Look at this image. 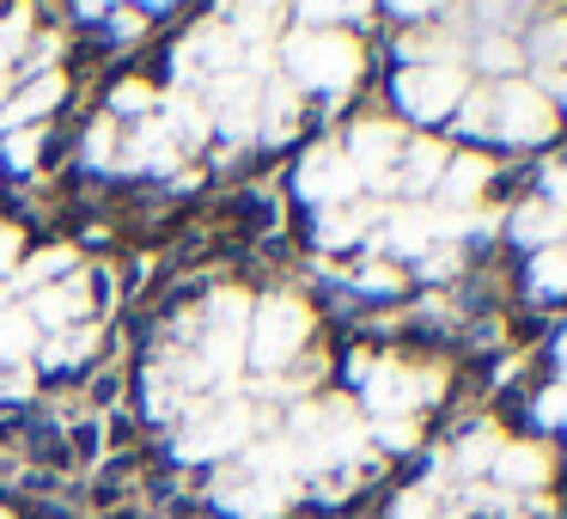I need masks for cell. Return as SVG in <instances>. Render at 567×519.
<instances>
[{"mask_svg": "<svg viewBox=\"0 0 567 519\" xmlns=\"http://www.w3.org/2000/svg\"><path fill=\"white\" fill-rule=\"evenodd\" d=\"M275 62H281V80H293L299 92H348L367 68V50L354 31H281Z\"/></svg>", "mask_w": 567, "mask_h": 519, "instance_id": "6da1fadb", "label": "cell"}, {"mask_svg": "<svg viewBox=\"0 0 567 519\" xmlns=\"http://www.w3.org/2000/svg\"><path fill=\"white\" fill-rule=\"evenodd\" d=\"M311 343V306L299 294H262L250 312V336H245V367L257 373H287Z\"/></svg>", "mask_w": 567, "mask_h": 519, "instance_id": "7a4b0ae2", "label": "cell"}, {"mask_svg": "<svg viewBox=\"0 0 567 519\" xmlns=\"http://www.w3.org/2000/svg\"><path fill=\"white\" fill-rule=\"evenodd\" d=\"M99 294H104L99 269H86V263H80L68 282L43 287V294L19 299V306L31 312V324H38L43 336H55V330H74V324H92V318H99Z\"/></svg>", "mask_w": 567, "mask_h": 519, "instance_id": "3957f363", "label": "cell"}, {"mask_svg": "<svg viewBox=\"0 0 567 519\" xmlns=\"http://www.w3.org/2000/svg\"><path fill=\"white\" fill-rule=\"evenodd\" d=\"M470 92V74L464 68H445V62H421V68H403L396 74V104H403L415 123H440L464 104Z\"/></svg>", "mask_w": 567, "mask_h": 519, "instance_id": "277c9868", "label": "cell"}, {"mask_svg": "<svg viewBox=\"0 0 567 519\" xmlns=\"http://www.w3.org/2000/svg\"><path fill=\"white\" fill-rule=\"evenodd\" d=\"M403 147H409V135H403L396 123H384V116L354 123V129H348V141H342V153H348V165H354L360 190H391Z\"/></svg>", "mask_w": 567, "mask_h": 519, "instance_id": "5b68a950", "label": "cell"}, {"mask_svg": "<svg viewBox=\"0 0 567 519\" xmlns=\"http://www.w3.org/2000/svg\"><path fill=\"white\" fill-rule=\"evenodd\" d=\"M293 190H299V202H311V214L342 208V202H360V177H354V165H348V153L336 147V141H318V147L299 160Z\"/></svg>", "mask_w": 567, "mask_h": 519, "instance_id": "8992f818", "label": "cell"}, {"mask_svg": "<svg viewBox=\"0 0 567 519\" xmlns=\"http://www.w3.org/2000/svg\"><path fill=\"white\" fill-rule=\"evenodd\" d=\"M494 135H506V141H549L555 135V99L543 86H525V80L494 86Z\"/></svg>", "mask_w": 567, "mask_h": 519, "instance_id": "52a82bcc", "label": "cell"}, {"mask_svg": "<svg viewBox=\"0 0 567 519\" xmlns=\"http://www.w3.org/2000/svg\"><path fill=\"white\" fill-rule=\"evenodd\" d=\"M68 92H74V80H68V68H55V74H25V80L13 86V99H7V111H0V135H13V129H38V123H50V116L68 104Z\"/></svg>", "mask_w": 567, "mask_h": 519, "instance_id": "ba28073f", "label": "cell"}, {"mask_svg": "<svg viewBox=\"0 0 567 519\" xmlns=\"http://www.w3.org/2000/svg\"><path fill=\"white\" fill-rule=\"evenodd\" d=\"M299 123H306V92L293 80L269 74L262 80V104H257V141L262 147H287L299 135Z\"/></svg>", "mask_w": 567, "mask_h": 519, "instance_id": "9c48e42d", "label": "cell"}, {"mask_svg": "<svg viewBox=\"0 0 567 519\" xmlns=\"http://www.w3.org/2000/svg\"><path fill=\"white\" fill-rule=\"evenodd\" d=\"M159 123L172 129L177 153H184L189 165H196L202 153L214 147V116H208V104H202V92H165V104H159Z\"/></svg>", "mask_w": 567, "mask_h": 519, "instance_id": "30bf717a", "label": "cell"}, {"mask_svg": "<svg viewBox=\"0 0 567 519\" xmlns=\"http://www.w3.org/2000/svg\"><path fill=\"white\" fill-rule=\"evenodd\" d=\"M384 221L379 202H342V208H318L311 214V245L318 251H354L360 238H372V226Z\"/></svg>", "mask_w": 567, "mask_h": 519, "instance_id": "8fae6325", "label": "cell"}, {"mask_svg": "<svg viewBox=\"0 0 567 519\" xmlns=\"http://www.w3.org/2000/svg\"><path fill=\"white\" fill-rule=\"evenodd\" d=\"M99 348H104V324L92 318V324H74V330L43 336L31 367H38V379H43V373H80V367H92V360H99Z\"/></svg>", "mask_w": 567, "mask_h": 519, "instance_id": "7c38bea8", "label": "cell"}, {"mask_svg": "<svg viewBox=\"0 0 567 519\" xmlns=\"http://www.w3.org/2000/svg\"><path fill=\"white\" fill-rule=\"evenodd\" d=\"M74 269H80V245H68V238H55V245H43V251H25V263H19L13 275H7V294L31 299V294H43V287L68 282Z\"/></svg>", "mask_w": 567, "mask_h": 519, "instance_id": "4fadbf2b", "label": "cell"}, {"mask_svg": "<svg viewBox=\"0 0 567 519\" xmlns=\"http://www.w3.org/2000/svg\"><path fill=\"white\" fill-rule=\"evenodd\" d=\"M384 233H379V251L384 263L396 257H427L433 251V208H384Z\"/></svg>", "mask_w": 567, "mask_h": 519, "instance_id": "5bb4252c", "label": "cell"}, {"mask_svg": "<svg viewBox=\"0 0 567 519\" xmlns=\"http://www.w3.org/2000/svg\"><path fill=\"white\" fill-rule=\"evenodd\" d=\"M445 165H452V153H445L433 135H421V141H409V147H403L391 190H409V196H433V190H440V177H445Z\"/></svg>", "mask_w": 567, "mask_h": 519, "instance_id": "9a60e30c", "label": "cell"}, {"mask_svg": "<svg viewBox=\"0 0 567 519\" xmlns=\"http://www.w3.org/2000/svg\"><path fill=\"white\" fill-rule=\"evenodd\" d=\"M159 104H165V86L153 74H123V80H111V92H104V116L123 123V129L159 116Z\"/></svg>", "mask_w": 567, "mask_h": 519, "instance_id": "2e32d148", "label": "cell"}, {"mask_svg": "<svg viewBox=\"0 0 567 519\" xmlns=\"http://www.w3.org/2000/svg\"><path fill=\"white\" fill-rule=\"evenodd\" d=\"M360 404L367 416H415V373L409 367H372L367 385H360Z\"/></svg>", "mask_w": 567, "mask_h": 519, "instance_id": "e0dca14e", "label": "cell"}, {"mask_svg": "<svg viewBox=\"0 0 567 519\" xmlns=\"http://www.w3.org/2000/svg\"><path fill=\"white\" fill-rule=\"evenodd\" d=\"M488 177H494V165L488 160H452L445 165V177H440V214H470V202L488 190Z\"/></svg>", "mask_w": 567, "mask_h": 519, "instance_id": "ac0fdd59", "label": "cell"}, {"mask_svg": "<svg viewBox=\"0 0 567 519\" xmlns=\"http://www.w3.org/2000/svg\"><path fill=\"white\" fill-rule=\"evenodd\" d=\"M196 306H202V324H208V330H250L257 294H250V287H238V282H220V287H208Z\"/></svg>", "mask_w": 567, "mask_h": 519, "instance_id": "d6986e66", "label": "cell"}, {"mask_svg": "<svg viewBox=\"0 0 567 519\" xmlns=\"http://www.w3.org/2000/svg\"><path fill=\"white\" fill-rule=\"evenodd\" d=\"M38 343H43V330L31 324V312L19 306H0V367H31L38 360Z\"/></svg>", "mask_w": 567, "mask_h": 519, "instance_id": "ffe728a7", "label": "cell"}, {"mask_svg": "<svg viewBox=\"0 0 567 519\" xmlns=\"http://www.w3.org/2000/svg\"><path fill=\"white\" fill-rule=\"evenodd\" d=\"M488 477H501L506 489L525 495V489H543V482H549V458H543V446H506Z\"/></svg>", "mask_w": 567, "mask_h": 519, "instance_id": "44dd1931", "label": "cell"}, {"mask_svg": "<svg viewBox=\"0 0 567 519\" xmlns=\"http://www.w3.org/2000/svg\"><path fill=\"white\" fill-rule=\"evenodd\" d=\"M116 160H123V123H111V116H92L86 135H80V165H86V172L116 177Z\"/></svg>", "mask_w": 567, "mask_h": 519, "instance_id": "7402d4cb", "label": "cell"}, {"mask_svg": "<svg viewBox=\"0 0 567 519\" xmlns=\"http://www.w3.org/2000/svg\"><path fill=\"white\" fill-rule=\"evenodd\" d=\"M50 129L55 123H38V129H13V135H0V172H19L31 177L50 153Z\"/></svg>", "mask_w": 567, "mask_h": 519, "instance_id": "603a6c76", "label": "cell"}, {"mask_svg": "<svg viewBox=\"0 0 567 519\" xmlns=\"http://www.w3.org/2000/svg\"><path fill=\"white\" fill-rule=\"evenodd\" d=\"M561 233H567V214L555 208V202H525V208L513 214V238H525V245H543V251H549Z\"/></svg>", "mask_w": 567, "mask_h": 519, "instance_id": "cb8c5ba5", "label": "cell"}, {"mask_svg": "<svg viewBox=\"0 0 567 519\" xmlns=\"http://www.w3.org/2000/svg\"><path fill=\"white\" fill-rule=\"evenodd\" d=\"M501 452H506L501 428H476V434H464V446L452 452V470L476 482V477H488V470H494V458H501Z\"/></svg>", "mask_w": 567, "mask_h": 519, "instance_id": "d4e9b609", "label": "cell"}, {"mask_svg": "<svg viewBox=\"0 0 567 519\" xmlns=\"http://www.w3.org/2000/svg\"><path fill=\"white\" fill-rule=\"evenodd\" d=\"M367 446L409 452V446H421V421L415 416H379V421H367Z\"/></svg>", "mask_w": 567, "mask_h": 519, "instance_id": "484cf974", "label": "cell"}, {"mask_svg": "<svg viewBox=\"0 0 567 519\" xmlns=\"http://www.w3.org/2000/svg\"><path fill=\"white\" fill-rule=\"evenodd\" d=\"M518 62H525V55H518L513 38H501V31H482L476 38V68L482 74H513Z\"/></svg>", "mask_w": 567, "mask_h": 519, "instance_id": "4316f807", "label": "cell"}, {"mask_svg": "<svg viewBox=\"0 0 567 519\" xmlns=\"http://www.w3.org/2000/svg\"><path fill=\"white\" fill-rule=\"evenodd\" d=\"M567 287V251L549 245L537 251V263H530V294H561Z\"/></svg>", "mask_w": 567, "mask_h": 519, "instance_id": "83f0119b", "label": "cell"}, {"mask_svg": "<svg viewBox=\"0 0 567 519\" xmlns=\"http://www.w3.org/2000/svg\"><path fill=\"white\" fill-rule=\"evenodd\" d=\"M457 129L464 135H482V129H494V86H482V92H464V104H457Z\"/></svg>", "mask_w": 567, "mask_h": 519, "instance_id": "f1b7e54d", "label": "cell"}, {"mask_svg": "<svg viewBox=\"0 0 567 519\" xmlns=\"http://www.w3.org/2000/svg\"><path fill=\"white\" fill-rule=\"evenodd\" d=\"M354 287H360V294H403V269L384 263V257H372V263H360V269H354Z\"/></svg>", "mask_w": 567, "mask_h": 519, "instance_id": "f546056e", "label": "cell"}, {"mask_svg": "<svg viewBox=\"0 0 567 519\" xmlns=\"http://www.w3.org/2000/svg\"><path fill=\"white\" fill-rule=\"evenodd\" d=\"M38 367H0V409H13V404H31L38 397Z\"/></svg>", "mask_w": 567, "mask_h": 519, "instance_id": "4dcf8cb0", "label": "cell"}, {"mask_svg": "<svg viewBox=\"0 0 567 519\" xmlns=\"http://www.w3.org/2000/svg\"><path fill=\"white\" fill-rule=\"evenodd\" d=\"M25 251H31V233H25V226H19V221H0V282H7L19 263H25Z\"/></svg>", "mask_w": 567, "mask_h": 519, "instance_id": "1f68e13d", "label": "cell"}, {"mask_svg": "<svg viewBox=\"0 0 567 519\" xmlns=\"http://www.w3.org/2000/svg\"><path fill=\"white\" fill-rule=\"evenodd\" d=\"M433 513H440V495H433L427 482H415V489H403L391 501V519H433Z\"/></svg>", "mask_w": 567, "mask_h": 519, "instance_id": "d6a6232c", "label": "cell"}, {"mask_svg": "<svg viewBox=\"0 0 567 519\" xmlns=\"http://www.w3.org/2000/svg\"><path fill=\"white\" fill-rule=\"evenodd\" d=\"M530 62H537V68L567 62V26H543L537 38H530Z\"/></svg>", "mask_w": 567, "mask_h": 519, "instance_id": "836d02e7", "label": "cell"}, {"mask_svg": "<svg viewBox=\"0 0 567 519\" xmlns=\"http://www.w3.org/2000/svg\"><path fill=\"white\" fill-rule=\"evenodd\" d=\"M457 269V251L452 245H433L427 257H421V275H433V282H440V275H452Z\"/></svg>", "mask_w": 567, "mask_h": 519, "instance_id": "e575fe53", "label": "cell"}, {"mask_svg": "<svg viewBox=\"0 0 567 519\" xmlns=\"http://www.w3.org/2000/svg\"><path fill=\"white\" fill-rule=\"evenodd\" d=\"M567 416V385H555V391L537 397V421H561Z\"/></svg>", "mask_w": 567, "mask_h": 519, "instance_id": "d590c367", "label": "cell"}, {"mask_svg": "<svg viewBox=\"0 0 567 519\" xmlns=\"http://www.w3.org/2000/svg\"><path fill=\"white\" fill-rule=\"evenodd\" d=\"M549 196L567 202V165H549Z\"/></svg>", "mask_w": 567, "mask_h": 519, "instance_id": "8d00e7d4", "label": "cell"}, {"mask_svg": "<svg viewBox=\"0 0 567 519\" xmlns=\"http://www.w3.org/2000/svg\"><path fill=\"white\" fill-rule=\"evenodd\" d=\"M0 306H13V294H7V282H0Z\"/></svg>", "mask_w": 567, "mask_h": 519, "instance_id": "74e56055", "label": "cell"}, {"mask_svg": "<svg viewBox=\"0 0 567 519\" xmlns=\"http://www.w3.org/2000/svg\"><path fill=\"white\" fill-rule=\"evenodd\" d=\"M0 519H19V513H13V507H7V501H0Z\"/></svg>", "mask_w": 567, "mask_h": 519, "instance_id": "f35d334b", "label": "cell"}, {"mask_svg": "<svg viewBox=\"0 0 567 519\" xmlns=\"http://www.w3.org/2000/svg\"><path fill=\"white\" fill-rule=\"evenodd\" d=\"M561 367H567V336H561Z\"/></svg>", "mask_w": 567, "mask_h": 519, "instance_id": "ab89813d", "label": "cell"}, {"mask_svg": "<svg viewBox=\"0 0 567 519\" xmlns=\"http://www.w3.org/2000/svg\"><path fill=\"white\" fill-rule=\"evenodd\" d=\"M561 104H567V74H561Z\"/></svg>", "mask_w": 567, "mask_h": 519, "instance_id": "60d3db41", "label": "cell"}, {"mask_svg": "<svg viewBox=\"0 0 567 519\" xmlns=\"http://www.w3.org/2000/svg\"><path fill=\"white\" fill-rule=\"evenodd\" d=\"M561 421H567V416H561Z\"/></svg>", "mask_w": 567, "mask_h": 519, "instance_id": "b9f144b4", "label": "cell"}]
</instances>
